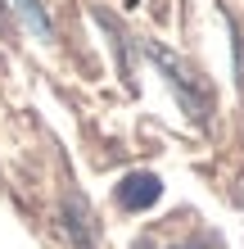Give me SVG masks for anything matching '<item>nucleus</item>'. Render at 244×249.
<instances>
[{
	"mask_svg": "<svg viewBox=\"0 0 244 249\" xmlns=\"http://www.w3.org/2000/svg\"><path fill=\"white\" fill-rule=\"evenodd\" d=\"M163 195V181L154 177V172H127L118 181V204L127 213H140V209H154Z\"/></svg>",
	"mask_w": 244,
	"mask_h": 249,
	"instance_id": "obj_1",
	"label": "nucleus"
},
{
	"mask_svg": "<svg viewBox=\"0 0 244 249\" xmlns=\"http://www.w3.org/2000/svg\"><path fill=\"white\" fill-rule=\"evenodd\" d=\"M14 5H18V14L36 27V36H41V41H50V36H54V23H50V14L41 9V0H14Z\"/></svg>",
	"mask_w": 244,
	"mask_h": 249,
	"instance_id": "obj_2",
	"label": "nucleus"
},
{
	"mask_svg": "<svg viewBox=\"0 0 244 249\" xmlns=\"http://www.w3.org/2000/svg\"><path fill=\"white\" fill-rule=\"evenodd\" d=\"M0 27H5V0H0Z\"/></svg>",
	"mask_w": 244,
	"mask_h": 249,
	"instance_id": "obj_3",
	"label": "nucleus"
}]
</instances>
